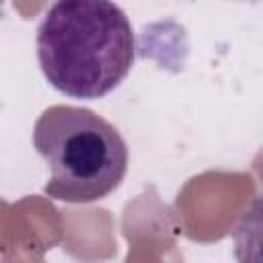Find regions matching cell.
Returning a JSON list of instances; mask_svg holds the SVG:
<instances>
[{
  "label": "cell",
  "mask_w": 263,
  "mask_h": 263,
  "mask_svg": "<svg viewBox=\"0 0 263 263\" xmlns=\"http://www.w3.org/2000/svg\"><path fill=\"white\" fill-rule=\"evenodd\" d=\"M136 53L127 14L111 0H55L37 29V58L49 84L74 99L111 92Z\"/></svg>",
  "instance_id": "1"
},
{
  "label": "cell",
  "mask_w": 263,
  "mask_h": 263,
  "mask_svg": "<svg viewBox=\"0 0 263 263\" xmlns=\"http://www.w3.org/2000/svg\"><path fill=\"white\" fill-rule=\"evenodd\" d=\"M33 146L49 168L43 191L58 201L103 199L127 171L123 136L105 117L84 107H47L33 127Z\"/></svg>",
  "instance_id": "2"
},
{
  "label": "cell",
  "mask_w": 263,
  "mask_h": 263,
  "mask_svg": "<svg viewBox=\"0 0 263 263\" xmlns=\"http://www.w3.org/2000/svg\"><path fill=\"white\" fill-rule=\"evenodd\" d=\"M234 257L242 263H263V195L240 214L232 232Z\"/></svg>",
  "instance_id": "3"
}]
</instances>
